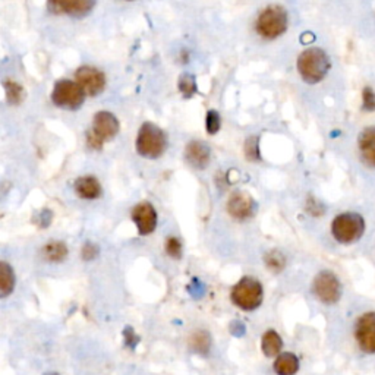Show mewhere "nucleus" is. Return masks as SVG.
Returning <instances> with one entry per match:
<instances>
[{
  "instance_id": "nucleus-1",
  "label": "nucleus",
  "mask_w": 375,
  "mask_h": 375,
  "mask_svg": "<svg viewBox=\"0 0 375 375\" xmlns=\"http://www.w3.org/2000/svg\"><path fill=\"white\" fill-rule=\"evenodd\" d=\"M298 70L305 82L317 84L329 74L330 59L321 48H308V50L302 52L298 57Z\"/></svg>"
},
{
  "instance_id": "nucleus-2",
  "label": "nucleus",
  "mask_w": 375,
  "mask_h": 375,
  "mask_svg": "<svg viewBox=\"0 0 375 375\" xmlns=\"http://www.w3.org/2000/svg\"><path fill=\"white\" fill-rule=\"evenodd\" d=\"M233 305L242 311H253L261 307L264 299L262 285L253 277H242L231 292Z\"/></svg>"
},
{
  "instance_id": "nucleus-3",
  "label": "nucleus",
  "mask_w": 375,
  "mask_h": 375,
  "mask_svg": "<svg viewBox=\"0 0 375 375\" xmlns=\"http://www.w3.org/2000/svg\"><path fill=\"white\" fill-rule=\"evenodd\" d=\"M365 232V220L358 213H342L331 223V235L338 244L349 245L359 240Z\"/></svg>"
},
{
  "instance_id": "nucleus-4",
  "label": "nucleus",
  "mask_w": 375,
  "mask_h": 375,
  "mask_svg": "<svg viewBox=\"0 0 375 375\" xmlns=\"http://www.w3.org/2000/svg\"><path fill=\"white\" fill-rule=\"evenodd\" d=\"M167 138L164 132L151 122H145L140 131L137 138V151L145 159H159L166 151Z\"/></svg>"
},
{
  "instance_id": "nucleus-5",
  "label": "nucleus",
  "mask_w": 375,
  "mask_h": 375,
  "mask_svg": "<svg viewBox=\"0 0 375 375\" xmlns=\"http://www.w3.org/2000/svg\"><path fill=\"white\" fill-rule=\"evenodd\" d=\"M287 30V12L279 5L265 8L257 21V31L261 37L273 40L280 37Z\"/></svg>"
},
{
  "instance_id": "nucleus-6",
  "label": "nucleus",
  "mask_w": 375,
  "mask_h": 375,
  "mask_svg": "<svg viewBox=\"0 0 375 375\" xmlns=\"http://www.w3.org/2000/svg\"><path fill=\"white\" fill-rule=\"evenodd\" d=\"M84 97H86V91L81 88L79 84L68 79L59 81L52 93L53 103L68 110H75L81 107L84 104Z\"/></svg>"
},
{
  "instance_id": "nucleus-7",
  "label": "nucleus",
  "mask_w": 375,
  "mask_h": 375,
  "mask_svg": "<svg viewBox=\"0 0 375 375\" xmlns=\"http://www.w3.org/2000/svg\"><path fill=\"white\" fill-rule=\"evenodd\" d=\"M312 290L320 302L325 305H333L342 296V285L338 277L331 271H321L312 283Z\"/></svg>"
},
{
  "instance_id": "nucleus-8",
  "label": "nucleus",
  "mask_w": 375,
  "mask_h": 375,
  "mask_svg": "<svg viewBox=\"0 0 375 375\" xmlns=\"http://www.w3.org/2000/svg\"><path fill=\"white\" fill-rule=\"evenodd\" d=\"M355 338L362 352L375 354V312H365L358 318Z\"/></svg>"
},
{
  "instance_id": "nucleus-9",
  "label": "nucleus",
  "mask_w": 375,
  "mask_h": 375,
  "mask_svg": "<svg viewBox=\"0 0 375 375\" xmlns=\"http://www.w3.org/2000/svg\"><path fill=\"white\" fill-rule=\"evenodd\" d=\"M77 82L81 88L86 91L88 95H99L103 93L106 87V77L102 70L91 68V66H82L77 70Z\"/></svg>"
},
{
  "instance_id": "nucleus-10",
  "label": "nucleus",
  "mask_w": 375,
  "mask_h": 375,
  "mask_svg": "<svg viewBox=\"0 0 375 375\" xmlns=\"http://www.w3.org/2000/svg\"><path fill=\"white\" fill-rule=\"evenodd\" d=\"M91 132L103 142L110 141L117 135L119 120L113 113L107 112V110H102V112L97 113L93 119Z\"/></svg>"
},
{
  "instance_id": "nucleus-11",
  "label": "nucleus",
  "mask_w": 375,
  "mask_h": 375,
  "mask_svg": "<svg viewBox=\"0 0 375 375\" xmlns=\"http://www.w3.org/2000/svg\"><path fill=\"white\" fill-rule=\"evenodd\" d=\"M132 220L137 224L141 236H148L157 227V213L150 202H140L132 210Z\"/></svg>"
},
{
  "instance_id": "nucleus-12",
  "label": "nucleus",
  "mask_w": 375,
  "mask_h": 375,
  "mask_svg": "<svg viewBox=\"0 0 375 375\" xmlns=\"http://www.w3.org/2000/svg\"><path fill=\"white\" fill-rule=\"evenodd\" d=\"M253 209H256V202H253L252 197L249 193L242 191L235 192L227 202V211L236 220L249 219L253 213Z\"/></svg>"
},
{
  "instance_id": "nucleus-13",
  "label": "nucleus",
  "mask_w": 375,
  "mask_h": 375,
  "mask_svg": "<svg viewBox=\"0 0 375 375\" xmlns=\"http://www.w3.org/2000/svg\"><path fill=\"white\" fill-rule=\"evenodd\" d=\"M185 157L188 163L198 169V171H202L209 166L210 159H211V151L210 147L202 141H192L186 145L185 150Z\"/></svg>"
},
{
  "instance_id": "nucleus-14",
  "label": "nucleus",
  "mask_w": 375,
  "mask_h": 375,
  "mask_svg": "<svg viewBox=\"0 0 375 375\" xmlns=\"http://www.w3.org/2000/svg\"><path fill=\"white\" fill-rule=\"evenodd\" d=\"M359 153L362 160L375 169V126L367 128L359 137Z\"/></svg>"
},
{
  "instance_id": "nucleus-15",
  "label": "nucleus",
  "mask_w": 375,
  "mask_h": 375,
  "mask_svg": "<svg viewBox=\"0 0 375 375\" xmlns=\"http://www.w3.org/2000/svg\"><path fill=\"white\" fill-rule=\"evenodd\" d=\"M75 192L84 200H95L102 195V185L94 176H84L75 182Z\"/></svg>"
},
{
  "instance_id": "nucleus-16",
  "label": "nucleus",
  "mask_w": 375,
  "mask_h": 375,
  "mask_svg": "<svg viewBox=\"0 0 375 375\" xmlns=\"http://www.w3.org/2000/svg\"><path fill=\"white\" fill-rule=\"evenodd\" d=\"M95 6V0H60V8L65 14L82 18L88 15Z\"/></svg>"
},
{
  "instance_id": "nucleus-17",
  "label": "nucleus",
  "mask_w": 375,
  "mask_h": 375,
  "mask_svg": "<svg viewBox=\"0 0 375 375\" xmlns=\"http://www.w3.org/2000/svg\"><path fill=\"white\" fill-rule=\"evenodd\" d=\"M273 368L277 375H296L299 371V359L292 352H283L276 358Z\"/></svg>"
},
{
  "instance_id": "nucleus-18",
  "label": "nucleus",
  "mask_w": 375,
  "mask_h": 375,
  "mask_svg": "<svg viewBox=\"0 0 375 375\" xmlns=\"http://www.w3.org/2000/svg\"><path fill=\"white\" fill-rule=\"evenodd\" d=\"M261 349H262L264 355L267 358L279 356L282 349H283V340H282L280 334L277 333L276 330L265 331L261 338Z\"/></svg>"
},
{
  "instance_id": "nucleus-19",
  "label": "nucleus",
  "mask_w": 375,
  "mask_h": 375,
  "mask_svg": "<svg viewBox=\"0 0 375 375\" xmlns=\"http://www.w3.org/2000/svg\"><path fill=\"white\" fill-rule=\"evenodd\" d=\"M44 260L50 262H62L68 257V248L64 242L53 240L46 244L41 249Z\"/></svg>"
},
{
  "instance_id": "nucleus-20",
  "label": "nucleus",
  "mask_w": 375,
  "mask_h": 375,
  "mask_svg": "<svg viewBox=\"0 0 375 375\" xmlns=\"http://www.w3.org/2000/svg\"><path fill=\"white\" fill-rule=\"evenodd\" d=\"M15 287V274L14 269L8 262L0 264V295L2 298L9 296Z\"/></svg>"
},
{
  "instance_id": "nucleus-21",
  "label": "nucleus",
  "mask_w": 375,
  "mask_h": 375,
  "mask_svg": "<svg viewBox=\"0 0 375 375\" xmlns=\"http://www.w3.org/2000/svg\"><path fill=\"white\" fill-rule=\"evenodd\" d=\"M5 91H6V97L9 103L12 104H18L23 100V97H26V91L19 86V84L14 82V81H6L5 82Z\"/></svg>"
},
{
  "instance_id": "nucleus-22",
  "label": "nucleus",
  "mask_w": 375,
  "mask_h": 375,
  "mask_svg": "<svg viewBox=\"0 0 375 375\" xmlns=\"http://www.w3.org/2000/svg\"><path fill=\"white\" fill-rule=\"evenodd\" d=\"M179 90L180 93L184 94L185 99H191V97L197 93V84H195V78L192 75H182L179 79Z\"/></svg>"
},
{
  "instance_id": "nucleus-23",
  "label": "nucleus",
  "mask_w": 375,
  "mask_h": 375,
  "mask_svg": "<svg viewBox=\"0 0 375 375\" xmlns=\"http://www.w3.org/2000/svg\"><path fill=\"white\" fill-rule=\"evenodd\" d=\"M265 262H267V267L273 271H282L285 269V257L277 251H271L270 253H267V256H265Z\"/></svg>"
},
{
  "instance_id": "nucleus-24",
  "label": "nucleus",
  "mask_w": 375,
  "mask_h": 375,
  "mask_svg": "<svg viewBox=\"0 0 375 375\" xmlns=\"http://www.w3.org/2000/svg\"><path fill=\"white\" fill-rule=\"evenodd\" d=\"M192 346H193V349L197 350V352L207 354L209 349H210V336L204 331L197 333L195 336L192 337Z\"/></svg>"
},
{
  "instance_id": "nucleus-25",
  "label": "nucleus",
  "mask_w": 375,
  "mask_h": 375,
  "mask_svg": "<svg viewBox=\"0 0 375 375\" xmlns=\"http://www.w3.org/2000/svg\"><path fill=\"white\" fill-rule=\"evenodd\" d=\"M205 125H207V132L210 135H215L217 132L220 131L222 126V119L220 115L215 110H209L207 119H205Z\"/></svg>"
},
{
  "instance_id": "nucleus-26",
  "label": "nucleus",
  "mask_w": 375,
  "mask_h": 375,
  "mask_svg": "<svg viewBox=\"0 0 375 375\" xmlns=\"http://www.w3.org/2000/svg\"><path fill=\"white\" fill-rule=\"evenodd\" d=\"M245 155L252 162L260 160V148H258V138L257 137H249L245 141Z\"/></svg>"
},
{
  "instance_id": "nucleus-27",
  "label": "nucleus",
  "mask_w": 375,
  "mask_h": 375,
  "mask_svg": "<svg viewBox=\"0 0 375 375\" xmlns=\"http://www.w3.org/2000/svg\"><path fill=\"white\" fill-rule=\"evenodd\" d=\"M166 251L171 257L173 258H179L182 256V245H180L179 239L176 238H169L166 242Z\"/></svg>"
},
{
  "instance_id": "nucleus-28",
  "label": "nucleus",
  "mask_w": 375,
  "mask_h": 375,
  "mask_svg": "<svg viewBox=\"0 0 375 375\" xmlns=\"http://www.w3.org/2000/svg\"><path fill=\"white\" fill-rule=\"evenodd\" d=\"M364 110L375 112V91L369 87L364 90Z\"/></svg>"
},
{
  "instance_id": "nucleus-29",
  "label": "nucleus",
  "mask_w": 375,
  "mask_h": 375,
  "mask_svg": "<svg viewBox=\"0 0 375 375\" xmlns=\"http://www.w3.org/2000/svg\"><path fill=\"white\" fill-rule=\"evenodd\" d=\"M97 256H99V248L93 244H86V247L82 248V258L84 260H94Z\"/></svg>"
},
{
  "instance_id": "nucleus-30",
  "label": "nucleus",
  "mask_w": 375,
  "mask_h": 375,
  "mask_svg": "<svg viewBox=\"0 0 375 375\" xmlns=\"http://www.w3.org/2000/svg\"><path fill=\"white\" fill-rule=\"evenodd\" d=\"M48 9H50L53 14H62V8H60V0H47Z\"/></svg>"
}]
</instances>
